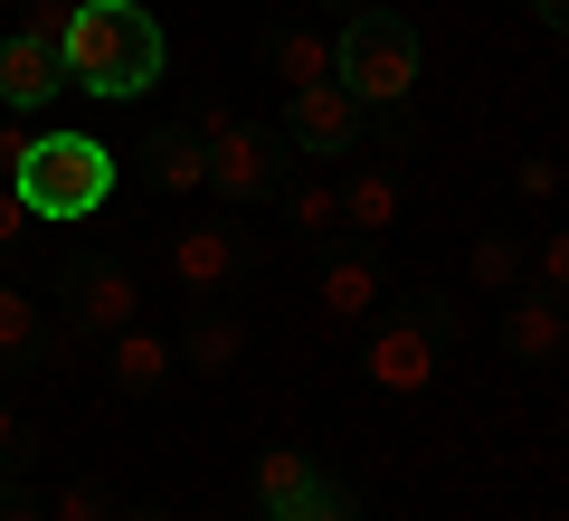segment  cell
I'll use <instances>...</instances> for the list:
<instances>
[{"mask_svg":"<svg viewBox=\"0 0 569 521\" xmlns=\"http://www.w3.org/2000/svg\"><path fill=\"white\" fill-rule=\"evenodd\" d=\"M20 455H29V427H20V408L0 399V464H20Z\"/></svg>","mask_w":569,"mask_h":521,"instance_id":"83f0119b","label":"cell"},{"mask_svg":"<svg viewBox=\"0 0 569 521\" xmlns=\"http://www.w3.org/2000/svg\"><path fill=\"white\" fill-rule=\"evenodd\" d=\"M10 190H20L29 219H96L123 190V161H114V142H96V133H29V161H20Z\"/></svg>","mask_w":569,"mask_h":521,"instance_id":"7a4b0ae2","label":"cell"},{"mask_svg":"<svg viewBox=\"0 0 569 521\" xmlns=\"http://www.w3.org/2000/svg\"><path fill=\"white\" fill-rule=\"evenodd\" d=\"M313 303H323V322H370V313H380V265H370L361 247L323 257V284H313Z\"/></svg>","mask_w":569,"mask_h":521,"instance_id":"4fadbf2b","label":"cell"},{"mask_svg":"<svg viewBox=\"0 0 569 521\" xmlns=\"http://www.w3.org/2000/svg\"><path fill=\"white\" fill-rule=\"evenodd\" d=\"M399 228V171H351L342 181V238H389Z\"/></svg>","mask_w":569,"mask_h":521,"instance_id":"9a60e30c","label":"cell"},{"mask_svg":"<svg viewBox=\"0 0 569 521\" xmlns=\"http://www.w3.org/2000/svg\"><path fill=\"white\" fill-rule=\"evenodd\" d=\"M238 361H247V322L238 313H200V322H190V341H181L190 380H219V370H238Z\"/></svg>","mask_w":569,"mask_h":521,"instance_id":"2e32d148","label":"cell"},{"mask_svg":"<svg viewBox=\"0 0 569 521\" xmlns=\"http://www.w3.org/2000/svg\"><path fill=\"white\" fill-rule=\"evenodd\" d=\"M266 67H276L284 96H295V86H323V77H332V39H323L313 20H284L276 39H266Z\"/></svg>","mask_w":569,"mask_h":521,"instance_id":"5bb4252c","label":"cell"},{"mask_svg":"<svg viewBox=\"0 0 569 521\" xmlns=\"http://www.w3.org/2000/svg\"><path fill=\"white\" fill-rule=\"evenodd\" d=\"M531 284H541V294H560V303H569V228H550V238L531 247Z\"/></svg>","mask_w":569,"mask_h":521,"instance_id":"7402d4cb","label":"cell"},{"mask_svg":"<svg viewBox=\"0 0 569 521\" xmlns=\"http://www.w3.org/2000/svg\"><path fill=\"white\" fill-rule=\"evenodd\" d=\"M531 10H541V29H560V39H569V0H531Z\"/></svg>","mask_w":569,"mask_h":521,"instance_id":"f1b7e54d","label":"cell"},{"mask_svg":"<svg viewBox=\"0 0 569 521\" xmlns=\"http://www.w3.org/2000/svg\"><path fill=\"white\" fill-rule=\"evenodd\" d=\"M512 190H522V200H560V161H550V152H522V161H512Z\"/></svg>","mask_w":569,"mask_h":521,"instance_id":"cb8c5ba5","label":"cell"},{"mask_svg":"<svg viewBox=\"0 0 569 521\" xmlns=\"http://www.w3.org/2000/svg\"><path fill=\"white\" fill-rule=\"evenodd\" d=\"M58 58H67V86H77V96L133 104V96H152V86H162L171 39H162V20H152L142 0H77V20H67Z\"/></svg>","mask_w":569,"mask_h":521,"instance_id":"6da1fadb","label":"cell"},{"mask_svg":"<svg viewBox=\"0 0 569 521\" xmlns=\"http://www.w3.org/2000/svg\"><path fill=\"white\" fill-rule=\"evenodd\" d=\"M20 351H39V303L20 284H0V361H20Z\"/></svg>","mask_w":569,"mask_h":521,"instance_id":"ffe728a7","label":"cell"},{"mask_svg":"<svg viewBox=\"0 0 569 521\" xmlns=\"http://www.w3.org/2000/svg\"><path fill=\"white\" fill-rule=\"evenodd\" d=\"M58 96H67V58H58V39H29V29H10V39H0V114H48Z\"/></svg>","mask_w":569,"mask_h":521,"instance_id":"9c48e42d","label":"cell"},{"mask_svg":"<svg viewBox=\"0 0 569 521\" xmlns=\"http://www.w3.org/2000/svg\"><path fill=\"white\" fill-rule=\"evenodd\" d=\"M332 77L370 104V114H399L418 96V29L399 10H351L342 39H332Z\"/></svg>","mask_w":569,"mask_h":521,"instance_id":"3957f363","label":"cell"},{"mask_svg":"<svg viewBox=\"0 0 569 521\" xmlns=\"http://www.w3.org/2000/svg\"><path fill=\"white\" fill-rule=\"evenodd\" d=\"M20 238H29V209H20V190L0 181V247H20Z\"/></svg>","mask_w":569,"mask_h":521,"instance_id":"4316f807","label":"cell"},{"mask_svg":"<svg viewBox=\"0 0 569 521\" xmlns=\"http://www.w3.org/2000/svg\"><path fill=\"white\" fill-rule=\"evenodd\" d=\"M133 181L162 190V200H181V190H209V142L181 133V123H162V133L133 152Z\"/></svg>","mask_w":569,"mask_h":521,"instance_id":"8fae6325","label":"cell"},{"mask_svg":"<svg viewBox=\"0 0 569 521\" xmlns=\"http://www.w3.org/2000/svg\"><path fill=\"white\" fill-rule=\"evenodd\" d=\"M133 521H171V512H133Z\"/></svg>","mask_w":569,"mask_h":521,"instance_id":"4dcf8cb0","label":"cell"},{"mask_svg":"<svg viewBox=\"0 0 569 521\" xmlns=\"http://www.w3.org/2000/svg\"><path fill=\"white\" fill-rule=\"evenodd\" d=\"M276 181H284V142L266 133V123H228V133H209V190H219L228 209L266 200Z\"/></svg>","mask_w":569,"mask_h":521,"instance_id":"8992f818","label":"cell"},{"mask_svg":"<svg viewBox=\"0 0 569 521\" xmlns=\"http://www.w3.org/2000/svg\"><path fill=\"white\" fill-rule=\"evenodd\" d=\"M238 265H247V238H238V228H219V219L171 228V284H181V294L219 303L228 284H238Z\"/></svg>","mask_w":569,"mask_h":521,"instance_id":"ba28073f","label":"cell"},{"mask_svg":"<svg viewBox=\"0 0 569 521\" xmlns=\"http://www.w3.org/2000/svg\"><path fill=\"white\" fill-rule=\"evenodd\" d=\"M437 341H447V303H427V294H418L399 322H380V332H370L361 370L389 389V399H418V389L437 380Z\"/></svg>","mask_w":569,"mask_h":521,"instance_id":"277c9868","label":"cell"},{"mask_svg":"<svg viewBox=\"0 0 569 521\" xmlns=\"http://www.w3.org/2000/svg\"><path fill=\"white\" fill-rule=\"evenodd\" d=\"M266 521H361V512H351V493H342L332 474H313L305 502H284V512H266Z\"/></svg>","mask_w":569,"mask_h":521,"instance_id":"44dd1931","label":"cell"},{"mask_svg":"<svg viewBox=\"0 0 569 521\" xmlns=\"http://www.w3.org/2000/svg\"><path fill=\"white\" fill-rule=\"evenodd\" d=\"M503 351H512V361H560V351H569L560 294H541V284H531L522 303H503Z\"/></svg>","mask_w":569,"mask_h":521,"instance_id":"7c38bea8","label":"cell"},{"mask_svg":"<svg viewBox=\"0 0 569 521\" xmlns=\"http://www.w3.org/2000/svg\"><path fill=\"white\" fill-rule=\"evenodd\" d=\"M29 161V114H0V181H20Z\"/></svg>","mask_w":569,"mask_h":521,"instance_id":"484cf974","label":"cell"},{"mask_svg":"<svg viewBox=\"0 0 569 521\" xmlns=\"http://www.w3.org/2000/svg\"><path fill=\"white\" fill-rule=\"evenodd\" d=\"M48 521H114V502H104L96 483H58V493H48Z\"/></svg>","mask_w":569,"mask_h":521,"instance_id":"603a6c76","label":"cell"},{"mask_svg":"<svg viewBox=\"0 0 569 521\" xmlns=\"http://www.w3.org/2000/svg\"><path fill=\"white\" fill-rule=\"evenodd\" d=\"M67 20H77V0H29V10H20L29 39H67Z\"/></svg>","mask_w":569,"mask_h":521,"instance_id":"d4e9b609","label":"cell"},{"mask_svg":"<svg viewBox=\"0 0 569 521\" xmlns=\"http://www.w3.org/2000/svg\"><path fill=\"white\" fill-rule=\"evenodd\" d=\"M67 322H77L86 341H114L123 322H142V284H133V265H123V257H86V265H67Z\"/></svg>","mask_w":569,"mask_h":521,"instance_id":"5b68a950","label":"cell"},{"mask_svg":"<svg viewBox=\"0 0 569 521\" xmlns=\"http://www.w3.org/2000/svg\"><path fill=\"white\" fill-rule=\"evenodd\" d=\"M313 474H323V464H313L305 445H266V455H257V512L305 502V493H313Z\"/></svg>","mask_w":569,"mask_h":521,"instance_id":"e0dca14e","label":"cell"},{"mask_svg":"<svg viewBox=\"0 0 569 521\" xmlns=\"http://www.w3.org/2000/svg\"><path fill=\"white\" fill-rule=\"evenodd\" d=\"M295 228H305V238H332V228H342V181H295Z\"/></svg>","mask_w":569,"mask_h":521,"instance_id":"d6986e66","label":"cell"},{"mask_svg":"<svg viewBox=\"0 0 569 521\" xmlns=\"http://www.w3.org/2000/svg\"><path fill=\"white\" fill-rule=\"evenodd\" d=\"M0 521H48V502H0Z\"/></svg>","mask_w":569,"mask_h":521,"instance_id":"f546056e","label":"cell"},{"mask_svg":"<svg viewBox=\"0 0 569 521\" xmlns=\"http://www.w3.org/2000/svg\"><path fill=\"white\" fill-rule=\"evenodd\" d=\"M171 370H181V351H171L152 322H123V332L104 341V380H114L123 399H152V389H171Z\"/></svg>","mask_w":569,"mask_h":521,"instance_id":"30bf717a","label":"cell"},{"mask_svg":"<svg viewBox=\"0 0 569 521\" xmlns=\"http://www.w3.org/2000/svg\"><path fill=\"white\" fill-rule=\"evenodd\" d=\"M361 123H370V104L351 96L342 77L295 86V96H284V133H295V152H351V142H361Z\"/></svg>","mask_w":569,"mask_h":521,"instance_id":"52a82bcc","label":"cell"},{"mask_svg":"<svg viewBox=\"0 0 569 521\" xmlns=\"http://www.w3.org/2000/svg\"><path fill=\"white\" fill-rule=\"evenodd\" d=\"M466 275L485 284V294H522V275H531V257L512 238H475V257H466Z\"/></svg>","mask_w":569,"mask_h":521,"instance_id":"ac0fdd59","label":"cell"}]
</instances>
